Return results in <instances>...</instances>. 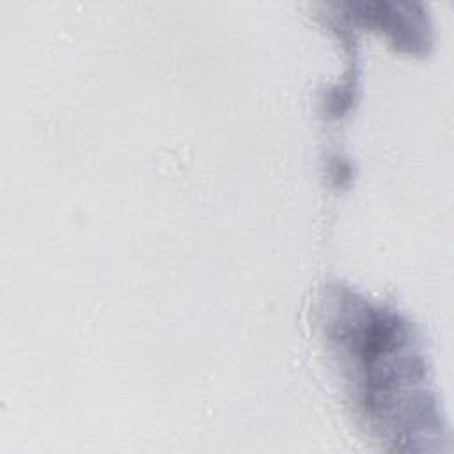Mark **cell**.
<instances>
[{
  "label": "cell",
  "instance_id": "6da1fadb",
  "mask_svg": "<svg viewBox=\"0 0 454 454\" xmlns=\"http://www.w3.org/2000/svg\"><path fill=\"white\" fill-rule=\"evenodd\" d=\"M408 340L395 316L369 307L355 316V328L340 326V344L356 356L365 411H426V397L419 395L424 369Z\"/></svg>",
  "mask_w": 454,
  "mask_h": 454
}]
</instances>
